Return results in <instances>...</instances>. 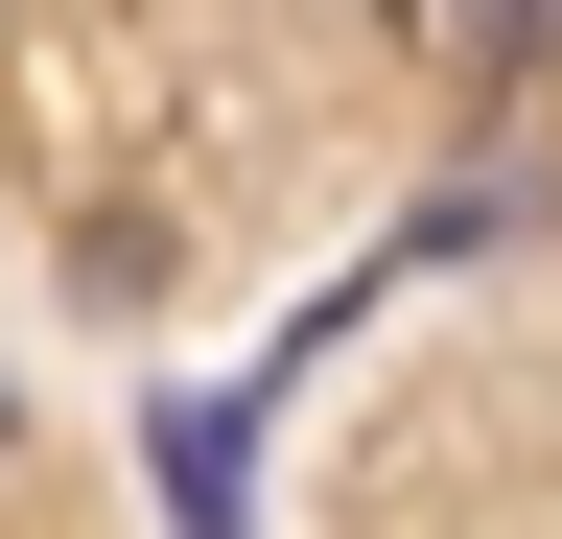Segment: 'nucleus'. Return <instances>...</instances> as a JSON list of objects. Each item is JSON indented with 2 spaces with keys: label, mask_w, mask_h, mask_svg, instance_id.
Here are the masks:
<instances>
[{
  "label": "nucleus",
  "mask_w": 562,
  "mask_h": 539,
  "mask_svg": "<svg viewBox=\"0 0 562 539\" xmlns=\"http://www.w3.org/2000/svg\"><path fill=\"white\" fill-rule=\"evenodd\" d=\"M422 24H446L469 71H562V0H422Z\"/></svg>",
  "instance_id": "1"
}]
</instances>
